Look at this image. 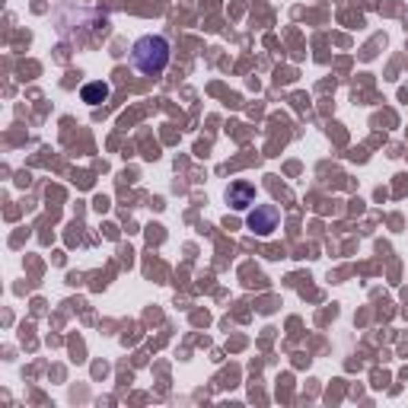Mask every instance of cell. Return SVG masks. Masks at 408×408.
I'll use <instances>...</instances> for the list:
<instances>
[{"mask_svg":"<svg viewBox=\"0 0 408 408\" xmlns=\"http://www.w3.org/2000/svg\"><path fill=\"white\" fill-rule=\"evenodd\" d=\"M131 64H134V71H140V74H147V77L163 74L169 64V42L163 36L138 38L134 48H131Z\"/></svg>","mask_w":408,"mask_h":408,"instance_id":"obj_1","label":"cell"},{"mask_svg":"<svg viewBox=\"0 0 408 408\" xmlns=\"http://www.w3.org/2000/svg\"><path fill=\"white\" fill-rule=\"evenodd\" d=\"M227 204H230L233 211H249L252 204H255V186L252 182H230L227 186Z\"/></svg>","mask_w":408,"mask_h":408,"instance_id":"obj_3","label":"cell"},{"mask_svg":"<svg viewBox=\"0 0 408 408\" xmlns=\"http://www.w3.org/2000/svg\"><path fill=\"white\" fill-rule=\"evenodd\" d=\"M80 99H84L86 105H102V102L109 99V84H102V80L86 84L84 90H80Z\"/></svg>","mask_w":408,"mask_h":408,"instance_id":"obj_4","label":"cell"},{"mask_svg":"<svg viewBox=\"0 0 408 408\" xmlns=\"http://www.w3.org/2000/svg\"><path fill=\"white\" fill-rule=\"evenodd\" d=\"M278 223H281V211L275 204H255L249 211V217H246V227L255 236H271V233L278 230Z\"/></svg>","mask_w":408,"mask_h":408,"instance_id":"obj_2","label":"cell"}]
</instances>
